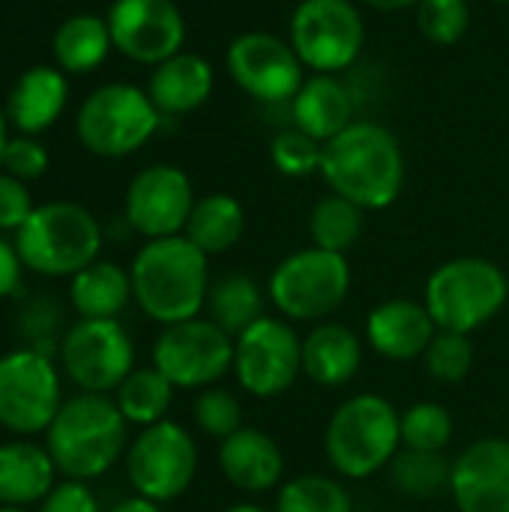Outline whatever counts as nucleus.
Listing matches in <instances>:
<instances>
[{
    "label": "nucleus",
    "instance_id": "f257e3e1",
    "mask_svg": "<svg viewBox=\"0 0 509 512\" xmlns=\"http://www.w3.org/2000/svg\"><path fill=\"white\" fill-rule=\"evenodd\" d=\"M324 183L363 210L390 207L405 186V156L396 135L372 120H357L324 144Z\"/></svg>",
    "mask_w": 509,
    "mask_h": 512
},
{
    "label": "nucleus",
    "instance_id": "f03ea898",
    "mask_svg": "<svg viewBox=\"0 0 509 512\" xmlns=\"http://www.w3.org/2000/svg\"><path fill=\"white\" fill-rule=\"evenodd\" d=\"M129 276L138 309L162 327L198 318L207 306L210 261L186 234L147 240Z\"/></svg>",
    "mask_w": 509,
    "mask_h": 512
},
{
    "label": "nucleus",
    "instance_id": "7ed1b4c3",
    "mask_svg": "<svg viewBox=\"0 0 509 512\" xmlns=\"http://www.w3.org/2000/svg\"><path fill=\"white\" fill-rule=\"evenodd\" d=\"M45 450L63 480L90 483L108 474L129 450V423L111 396L78 393L63 399L45 432Z\"/></svg>",
    "mask_w": 509,
    "mask_h": 512
},
{
    "label": "nucleus",
    "instance_id": "20e7f679",
    "mask_svg": "<svg viewBox=\"0 0 509 512\" xmlns=\"http://www.w3.org/2000/svg\"><path fill=\"white\" fill-rule=\"evenodd\" d=\"M399 411L378 393L345 399L324 432L330 468L348 480H369L384 471L402 447Z\"/></svg>",
    "mask_w": 509,
    "mask_h": 512
},
{
    "label": "nucleus",
    "instance_id": "39448f33",
    "mask_svg": "<svg viewBox=\"0 0 509 512\" xmlns=\"http://www.w3.org/2000/svg\"><path fill=\"white\" fill-rule=\"evenodd\" d=\"M15 249L24 270L60 279L75 276L99 261L102 228L96 216L75 201L39 204L15 234Z\"/></svg>",
    "mask_w": 509,
    "mask_h": 512
},
{
    "label": "nucleus",
    "instance_id": "423d86ee",
    "mask_svg": "<svg viewBox=\"0 0 509 512\" xmlns=\"http://www.w3.org/2000/svg\"><path fill=\"white\" fill-rule=\"evenodd\" d=\"M509 300L507 273L486 258H453L441 264L423 291V303L438 330L474 333L489 324Z\"/></svg>",
    "mask_w": 509,
    "mask_h": 512
},
{
    "label": "nucleus",
    "instance_id": "0eeeda50",
    "mask_svg": "<svg viewBox=\"0 0 509 512\" xmlns=\"http://www.w3.org/2000/svg\"><path fill=\"white\" fill-rule=\"evenodd\" d=\"M159 120V108L147 90L126 81H111L96 87L81 102L75 135L84 150L105 159H120L141 150L159 129Z\"/></svg>",
    "mask_w": 509,
    "mask_h": 512
},
{
    "label": "nucleus",
    "instance_id": "6e6552de",
    "mask_svg": "<svg viewBox=\"0 0 509 512\" xmlns=\"http://www.w3.org/2000/svg\"><path fill=\"white\" fill-rule=\"evenodd\" d=\"M270 300L291 321H321L333 315L351 291V267L339 252L318 246L291 252L270 276Z\"/></svg>",
    "mask_w": 509,
    "mask_h": 512
},
{
    "label": "nucleus",
    "instance_id": "1a4fd4ad",
    "mask_svg": "<svg viewBox=\"0 0 509 512\" xmlns=\"http://www.w3.org/2000/svg\"><path fill=\"white\" fill-rule=\"evenodd\" d=\"M63 405L60 372L39 348H18L0 357V426L18 438L48 432Z\"/></svg>",
    "mask_w": 509,
    "mask_h": 512
},
{
    "label": "nucleus",
    "instance_id": "9d476101",
    "mask_svg": "<svg viewBox=\"0 0 509 512\" xmlns=\"http://www.w3.org/2000/svg\"><path fill=\"white\" fill-rule=\"evenodd\" d=\"M198 474V447L192 435L171 420L141 429L126 450V477L138 498L168 504L186 495Z\"/></svg>",
    "mask_w": 509,
    "mask_h": 512
},
{
    "label": "nucleus",
    "instance_id": "9b49d317",
    "mask_svg": "<svg viewBox=\"0 0 509 512\" xmlns=\"http://www.w3.org/2000/svg\"><path fill=\"white\" fill-rule=\"evenodd\" d=\"M153 366L180 390H207L234 369V336L201 315L168 324L156 336Z\"/></svg>",
    "mask_w": 509,
    "mask_h": 512
},
{
    "label": "nucleus",
    "instance_id": "f8f14e48",
    "mask_svg": "<svg viewBox=\"0 0 509 512\" xmlns=\"http://www.w3.org/2000/svg\"><path fill=\"white\" fill-rule=\"evenodd\" d=\"M366 42V24L354 0H300L291 15V45L303 66L336 75L348 69Z\"/></svg>",
    "mask_w": 509,
    "mask_h": 512
},
{
    "label": "nucleus",
    "instance_id": "ddd939ff",
    "mask_svg": "<svg viewBox=\"0 0 509 512\" xmlns=\"http://www.w3.org/2000/svg\"><path fill=\"white\" fill-rule=\"evenodd\" d=\"M60 366L81 393H114L135 369V345L117 318L75 321L60 342Z\"/></svg>",
    "mask_w": 509,
    "mask_h": 512
},
{
    "label": "nucleus",
    "instance_id": "4468645a",
    "mask_svg": "<svg viewBox=\"0 0 509 512\" xmlns=\"http://www.w3.org/2000/svg\"><path fill=\"white\" fill-rule=\"evenodd\" d=\"M234 375L255 399H276L303 375V339L297 330L264 315L234 339Z\"/></svg>",
    "mask_w": 509,
    "mask_h": 512
},
{
    "label": "nucleus",
    "instance_id": "2eb2a0df",
    "mask_svg": "<svg viewBox=\"0 0 509 512\" xmlns=\"http://www.w3.org/2000/svg\"><path fill=\"white\" fill-rule=\"evenodd\" d=\"M225 63L237 87L258 102H291L303 87V60L291 42L273 33H240L228 45Z\"/></svg>",
    "mask_w": 509,
    "mask_h": 512
},
{
    "label": "nucleus",
    "instance_id": "dca6fc26",
    "mask_svg": "<svg viewBox=\"0 0 509 512\" xmlns=\"http://www.w3.org/2000/svg\"><path fill=\"white\" fill-rule=\"evenodd\" d=\"M105 21L114 48L144 66L180 54L186 39V21L174 0H114Z\"/></svg>",
    "mask_w": 509,
    "mask_h": 512
},
{
    "label": "nucleus",
    "instance_id": "f3484780",
    "mask_svg": "<svg viewBox=\"0 0 509 512\" xmlns=\"http://www.w3.org/2000/svg\"><path fill=\"white\" fill-rule=\"evenodd\" d=\"M192 207H195L192 180L177 165H150L138 171L123 201L129 228L147 240L183 234Z\"/></svg>",
    "mask_w": 509,
    "mask_h": 512
},
{
    "label": "nucleus",
    "instance_id": "a211bd4d",
    "mask_svg": "<svg viewBox=\"0 0 509 512\" xmlns=\"http://www.w3.org/2000/svg\"><path fill=\"white\" fill-rule=\"evenodd\" d=\"M450 495L459 512H509V441L483 438L453 462Z\"/></svg>",
    "mask_w": 509,
    "mask_h": 512
},
{
    "label": "nucleus",
    "instance_id": "6ab92c4d",
    "mask_svg": "<svg viewBox=\"0 0 509 512\" xmlns=\"http://www.w3.org/2000/svg\"><path fill=\"white\" fill-rule=\"evenodd\" d=\"M438 333L435 318L429 315L426 303L417 300H384L369 312L366 321V339L375 348V354L393 360V363H408L426 354Z\"/></svg>",
    "mask_w": 509,
    "mask_h": 512
},
{
    "label": "nucleus",
    "instance_id": "aec40b11",
    "mask_svg": "<svg viewBox=\"0 0 509 512\" xmlns=\"http://www.w3.org/2000/svg\"><path fill=\"white\" fill-rule=\"evenodd\" d=\"M219 468L234 489L264 495L282 483L285 456L267 432L243 426L231 438L219 441Z\"/></svg>",
    "mask_w": 509,
    "mask_h": 512
},
{
    "label": "nucleus",
    "instance_id": "412c9836",
    "mask_svg": "<svg viewBox=\"0 0 509 512\" xmlns=\"http://www.w3.org/2000/svg\"><path fill=\"white\" fill-rule=\"evenodd\" d=\"M69 99L66 72L57 66H30L6 99V120L21 135H39L57 123Z\"/></svg>",
    "mask_w": 509,
    "mask_h": 512
},
{
    "label": "nucleus",
    "instance_id": "4be33fe9",
    "mask_svg": "<svg viewBox=\"0 0 509 512\" xmlns=\"http://www.w3.org/2000/svg\"><path fill=\"white\" fill-rule=\"evenodd\" d=\"M57 486L51 453L27 438L0 444V507H33Z\"/></svg>",
    "mask_w": 509,
    "mask_h": 512
},
{
    "label": "nucleus",
    "instance_id": "5701e85b",
    "mask_svg": "<svg viewBox=\"0 0 509 512\" xmlns=\"http://www.w3.org/2000/svg\"><path fill=\"white\" fill-rule=\"evenodd\" d=\"M213 93V66L192 51H180L153 66L147 96L159 114H189L201 108Z\"/></svg>",
    "mask_w": 509,
    "mask_h": 512
},
{
    "label": "nucleus",
    "instance_id": "b1692460",
    "mask_svg": "<svg viewBox=\"0 0 509 512\" xmlns=\"http://www.w3.org/2000/svg\"><path fill=\"white\" fill-rule=\"evenodd\" d=\"M360 366L363 342L345 324L324 321L303 339V375L318 387H345Z\"/></svg>",
    "mask_w": 509,
    "mask_h": 512
},
{
    "label": "nucleus",
    "instance_id": "393cba45",
    "mask_svg": "<svg viewBox=\"0 0 509 512\" xmlns=\"http://www.w3.org/2000/svg\"><path fill=\"white\" fill-rule=\"evenodd\" d=\"M351 114H354L351 96L336 75L315 72L309 81H303V87L291 99L294 129L306 132L309 138L321 144H327L342 129H348L354 123Z\"/></svg>",
    "mask_w": 509,
    "mask_h": 512
},
{
    "label": "nucleus",
    "instance_id": "a878e982",
    "mask_svg": "<svg viewBox=\"0 0 509 512\" xmlns=\"http://www.w3.org/2000/svg\"><path fill=\"white\" fill-rule=\"evenodd\" d=\"M69 300L72 309L81 318L108 321L117 318L132 297V276L114 261H93L69 282Z\"/></svg>",
    "mask_w": 509,
    "mask_h": 512
},
{
    "label": "nucleus",
    "instance_id": "bb28decb",
    "mask_svg": "<svg viewBox=\"0 0 509 512\" xmlns=\"http://www.w3.org/2000/svg\"><path fill=\"white\" fill-rule=\"evenodd\" d=\"M246 231V213L243 204L234 195L213 192L195 201L189 222H186V237L210 258L234 249Z\"/></svg>",
    "mask_w": 509,
    "mask_h": 512
},
{
    "label": "nucleus",
    "instance_id": "cd10ccee",
    "mask_svg": "<svg viewBox=\"0 0 509 512\" xmlns=\"http://www.w3.org/2000/svg\"><path fill=\"white\" fill-rule=\"evenodd\" d=\"M111 48H114V42H111L108 21L99 15H90V12L66 18L54 30V39H51L57 69L72 72V75L93 72L108 57Z\"/></svg>",
    "mask_w": 509,
    "mask_h": 512
},
{
    "label": "nucleus",
    "instance_id": "c85d7f7f",
    "mask_svg": "<svg viewBox=\"0 0 509 512\" xmlns=\"http://www.w3.org/2000/svg\"><path fill=\"white\" fill-rule=\"evenodd\" d=\"M204 309L213 324H219L228 336L237 339L255 321L264 318V291L246 273H225L222 279L210 282Z\"/></svg>",
    "mask_w": 509,
    "mask_h": 512
},
{
    "label": "nucleus",
    "instance_id": "c756f323",
    "mask_svg": "<svg viewBox=\"0 0 509 512\" xmlns=\"http://www.w3.org/2000/svg\"><path fill=\"white\" fill-rule=\"evenodd\" d=\"M174 384L156 369H132L129 378L114 390V402L120 408V414L126 417L129 426H156L162 420H168L171 402H174Z\"/></svg>",
    "mask_w": 509,
    "mask_h": 512
},
{
    "label": "nucleus",
    "instance_id": "7c9ffc66",
    "mask_svg": "<svg viewBox=\"0 0 509 512\" xmlns=\"http://www.w3.org/2000/svg\"><path fill=\"white\" fill-rule=\"evenodd\" d=\"M363 225H366V210L336 192L324 195L309 213L312 246L339 255L357 246V240L363 237Z\"/></svg>",
    "mask_w": 509,
    "mask_h": 512
},
{
    "label": "nucleus",
    "instance_id": "2f4dec72",
    "mask_svg": "<svg viewBox=\"0 0 509 512\" xmlns=\"http://www.w3.org/2000/svg\"><path fill=\"white\" fill-rule=\"evenodd\" d=\"M390 480L399 495L429 501V498H438L441 492H450L453 462L444 453L402 450L390 462Z\"/></svg>",
    "mask_w": 509,
    "mask_h": 512
},
{
    "label": "nucleus",
    "instance_id": "473e14b6",
    "mask_svg": "<svg viewBox=\"0 0 509 512\" xmlns=\"http://www.w3.org/2000/svg\"><path fill=\"white\" fill-rule=\"evenodd\" d=\"M273 512H354V501L339 480L303 474L279 486Z\"/></svg>",
    "mask_w": 509,
    "mask_h": 512
},
{
    "label": "nucleus",
    "instance_id": "72a5a7b5",
    "mask_svg": "<svg viewBox=\"0 0 509 512\" xmlns=\"http://www.w3.org/2000/svg\"><path fill=\"white\" fill-rule=\"evenodd\" d=\"M402 444L405 450H423V453H444L453 441L456 423L453 414L438 402H417L402 417Z\"/></svg>",
    "mask_w": 509,
    "mask_h": 512
},
{
    "label": "nucleus",
    "instance_id": "f704fd0d",
    "mask_svg": "<svg viewBox=\"0 0 509 512\" xmlns=\"http://www.w3.org/2000/svg\"><path fill=\"white\" fill-rule=\"evenodd\" d=\"M426 372L441 384H459L474 369V342L468 333L438 330L432 345L423 354Z\"/></svg>",
    "mask_w": 509,
    "mask_h": 512
},
{
    "label": "nucleus",
    "instance_id": "c9c22d12",
    "mask_svg": "<svg viewBox=\"0 0 509 512\" xmlns=\"http://www.w3.org/2000/svg\"><path fill=\"white\" fill-rule=\"evenodd\" d=\"M471 24L468 0H420L417 27L432 45H456Z\"/></svg>",
    "mask_w": 509,
    "mask_h": 512
},
{
    "label": "nucleus",
    "instance_id": "e433bc0d",
    "mask_svg": "<svg viewBox=\"0 0 509 512\" xmlns=\"http://www.w3.org/2000/svg\"><path fill=\"white\" fill-rule=\"evenodd\" d=\"M192 414H195L198 429L216 441H225L237 429H243V405L231 390H222V387L201 390L192 405Z\"/></svg>",
    "mask_w": 509,
    "mask_h": 512
},
{
    "label": "nucleus",
    "instance_id": "4c0bfd02",
    "mask_svg": "<svg viewBox=\"0 0 509 512\" xmlns=\"http://www.w3.org/2000/svg\"><path fill=\"white\" fill-rule=\"evenodd\" d=\"M321 153H324V144L309 138L300 129H285L270 144V159L276 171L285 177H309L321 171Z\"/></svg>",
    "mask_w": 509,
    "mask_h": 512
},
{
    "label": "nucleus",
    "instance_id": "58836bf2",
    "mask_svg": "<svg viewBox=\"0 0 509 512\" xmlns=\"http://www.w3.org/2000/svg\"><path fill=\"white\" fill-rule=\"evenodd\" d=\"M6 174L18 177V180H36L48 171V150L33 141V135H18V138H9L6 150H3V165H0Z\"/></svg>",
    "mask_w": 509,
    "mask_h": 512
},
{
    "label": "nucleus",
    "instance_id": "ea45409f",
    "mask_svg": "<svg viewBox=\"0 0 509 512\" xmlns=\"http://www.w3.org/2000/svg\"><path fill=\"white\" fill-rule=\"evenodd\" d=\"M33 210H36V204H33L27 183L0 171V231L18 234Z\"/></svg>",
    "mask_w": 509,
    "mask_h": 512
},
{
    "label": "nucleus",
    "instance_id": "a19ab883",
    "mask_svg": "<svg viewBox=\"0 0 509 512\" xmlns=\"http://www.w3.org/2000/svg\"><path fill=\"white\" fill-rule=\"evenodd\" d=\"M39 512H102L99 498L81 480H60L48 498L39 504Z\"/></svg>",
    "mask_w": 509,
    "mask_h": 512
},
{
    "label": "nucleus",
    "instance_id": "79ce46f5",
    "mask_svg": "<svg viewBox=\"0 0 509 512\" xmlns=\"http://www.w3.org/2000/svg\"><path fill=\"white\" fill-rule=\"evenodd\" d=\"M21 273H24V264L18 258L15 243L0 237V300L15 294V288L21 285Z\"/></svg>",
    "mask_w": 509,
    "mask_h": 512
},
{
    "label": "nucleus",
    "instance_id": "37998d69",
    "mask_svg": "<svg viewBox=\"0 0 509 512\" xmlns=\"http://www.w3.org/2000/svg\"><path fill=\"white\" fill-rule=\"evenodd\" d=\"M111 512H162V504H153V501H147V498H126V501H120L117 507Z\"/></svg>",
    "mask_w": 509,
    "mask_h": 512
},
{
    "label": "nucleus",
    "instance_id": "c03bdc74",
    "mask_svg": "<svg viewBox=\"0 0 509 512\" xmlns=\"http://www.w3.org/2000/svg\"><path fill=\"white\" fill-rule=\"evenodd\" d=\"M366 6H372V9H381V12H399V9H417V3L420 0H363Z\"/></svg>",
    "mask_w": 509,
    "mask_h": 512
},
{
    "label": "nucleus",
    "instance_id": "a18cd8bd",
    "mask_svg": "<svg viewBox=\"0 0 509 512\" xmlns=\"http://www.w3.org/2000/svg\"><path fill=\"white\" fill-rule=\"evenodd\" d=\"M9 144V120H6V111L0 108V165H3V150Z\"/></svg>",
    "mask_w": 509,
    "mask_h": 512
},
{
    "label": "nucleus",
    "instance_id": "49530a36",
    "mask_svg": "<svg viewBox=\"0 0 509 512\" xmlns=\"http://www.w3.org/2000/svg\"><path fill=\"white\" fill-rule=\"evenodd\" d=\"M222 512H270L267 507H261V504H231V507H225Z\"/></svg>",
    "mask_w": 509,
    "mask_h": 512
},
{
    "label": "nucleus",
    "instance_id": "de8ad7c7",
    "mask_svg": "<svg viewBox=\"0 0 509 512\" xmlns=\"http://www.w3.org/2000/svg\"><path fill=\"white\" fill-rule=\"evenodd\" d=\"M0 512H30V507H0Z\"/></svg>",
    "mask_w": 509,
    "mask_h": 512
},
{
    "label": "nucleus",
    "instance_id": "09e8293b",
    "mask_svg": "<svg viewBox=\"0 0 509 512\" xmlns=\"http://www.w3.org/2000/svg\"><path fill=\"white\" fill-rule=\"evenodd\" d=\"M492 3H509V0H492Z\"/></svg>",
    "mask_w": 509,
    "mask_h": 512
}]
</instances>
